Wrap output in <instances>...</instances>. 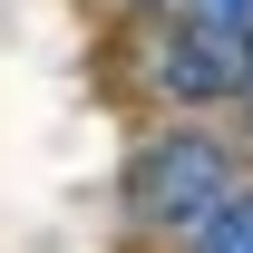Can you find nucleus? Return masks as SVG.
Wrapping results in <instances>:
<instances>
[{"label":"nucleus","instance_id":"f257e3e1","mask_svg":"<svg viewBox=\"0 0 253 253\" xmlns=\"http://www.w3.org/2000/svg\"><path fill=\"white\" fill-rule=\"evenodd\" d=\"M224 195H234V166H224V146L205 126H166L126 156V214L146 234H195Z\"/></svg>","mask_w":253,"mask_h":253},{"label":"nucleus","instance_id":"f03ea898","mask_svg":"<svg viewBox=\"0 0 253 253\" xmlns=\"http://www.w3.org/2000/svg\"><path fill=\"white\" fill-rule=\"evenodd\" d=\"M244 68H253L244 39L195 30L185 10H175V20H156V39H146V78H156L166 107H224V97L244 88Z\"/></svg>","mask_w":253,"mask_h":253},{"label":"nucleus","instance_id":"7ed1b4c3","mask_svg":"<svg viewBox=\"0 0 253 253\" xmlns=\"http://www.w3.org/2000/svg\"><path fill=\"white\" fill-rule=\"evenodd\" d=\"M195 253H253V185H234L214 214L195 224Z\"/></svg>","mask_w":253,"mask_h":253},{"label":"nucleus","instance_id":"20e7f679","mask_svg":"<svg viewBox=\"0 0 253 253\" xmlns=\"http://www.w3.org/2000/svg\"><path fill=\"white\" fill-rule=\"evenodd\" d=\"M175 10H185L195 30H224V39H244V49H253V0H175Z\"/></svg>","mask_w":253,"mask_h":253},{"label":"nucleus","instance_id":"39448f33","mask_svg":"<svg viewBox=\"0 0 253 253\" xmlns=\"http://www.w3.org/2000/svg\"><path fill=\"white\" fill-rule=\"evenodd\" d=\"M234 107H244V126H253V68H244V88H234Z\"/></svg>","mask_w":253,"mask_h":253},{"label":"nucleus","instance_id":"423d86ee","mask_svg":"<svg viewBox=\"0 0 253 253\" xmlns=\"http://www.w3.org/2000/svg\"><path fill=\"white\" fill-rule=\"evenodd\" d=\"M117 10H175V0H117Z\"/></svg>","mask_w":253,"mask_h":253}]
</instances>
